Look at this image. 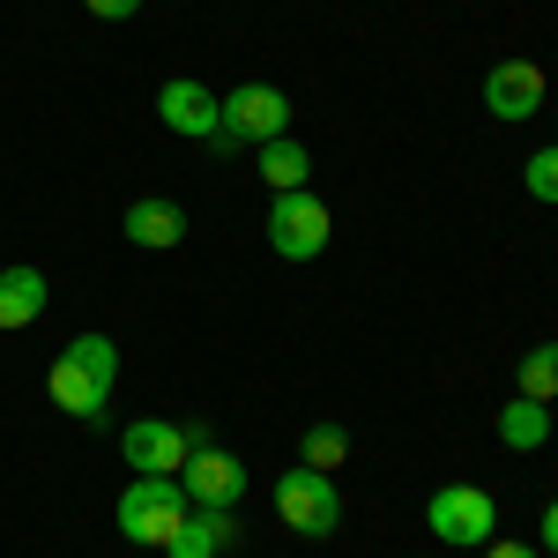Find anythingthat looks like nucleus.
Masks as SVG:
<instances>
[{"mask_svg":"<svg viewBox=\"0 0 558 558\" xmlns=\"http://www.w3.org/2000/svg\"><path fill=\"white\" fill-rule=\"evenodd\" d=\"M89 15H97V23H128L134 8H142V0H83Z\"/></svg>","mask_w":558,"mask_h":558,"instance_id":"6ab92c4d","label":"nucleus"},{"mask_svg":"<svg viewBox=\"0 0 558 558\" xmlns=\"http://www.w3.org/2000/svg\"><path fill=\"white\" fill-rule=\"evenodd\" d=\"M216 112H223V97H216L209 83H194V75H179V83L157 89V120H165L172 134H186V142H209Z\"/></svg>","mask_w":558,"mask_h":558,"instance_id":"1a4fd4ad","label":"nucleus"},{"mask_svg":"<svg viewBox=\"0 0 558 558\" xmlns=\"http://www.w3.org/2000/svg\"><path fill=\"white\" fill-rule=\"evenodd\" d=\"M484 105H492V120H536V105H544V68H536V60H499V68L484 75Z\"/></svg>","mask_w":558,"mask_h":558,"instance_id":"9d476101","label":"nucleus"},{"mask_svg":"<svg viewBox=\"0 0 558 558\" xmlns=\"http://www.w3.org/2000/svg\"><path fill=\"white\" fill-rule=\"evenodd\" d=\"M305 172H313V157H305V142L291 134H276V142H260V179L276 186V194H299Z\"/></svg>","mask_w":558,"mask_h":558,"instance_id":"2eb2a0df","label":"nucleus"},{"mask_svg":"<svg viewBox=\"0 0 558 558\" xmlns=\"http://www.w3.org/2000/svg\"><path fill=\"white\" fill-rule=\"evenodd\" d=\"M120 231H128V246H142V254H172L179 239H186V209L179 202H134L128 216H120Z\"/></svg>","mask_w":558,"mask_h":558,"instance_id":"f8f14e48","label":"nucleus"},{"mask_svg":"<svg viewBox=\"0 0 558 558\" xmlns=\"http://www.w3.org/2000/svg\"><path fill=\"white\" fill-rule=\"evenodd\" d=\"M536 544H544V551L558 558V499H551V507H544V521H536Z\"/></svg>","mask_w":558,"mask_h":558,"instance_id":"aec40b11","label":"nucleus"},{"mask_svg":"<svg viewBox=\"0 0 558 558\" xmlns=\"http://www.w3.org/2000/svg\"><path fill=\"white\" fill-rule=\"evenodd\" d=\"M186 514H194V507H186L179 476H134L128 492H120V536L142 544V551H165Z\"/></svg>","mask_w":558,"mask_h":558,"instance_id":"f03ea898","label":"nucleus"},{"mask_svg":"<svg viewBox=\"0 0 558 558\" xmlns=\"http://www.w3.org/2000/svg\"><path fill=\"white\" fill-rule=\"evenodd\" d=\"M521 186H529L536 202H551V209H558V142H551V149H536V157L521 165Z\"/></svg>","mask_w":558,"mask_h":558,"instance_id":"a211bd4d","label":"nucleus"},{"mask_svg":"<svg viewBox=\"0 0 558 558\" xmlns=\"http://www.w3.org/2000/svg\"><path fill=\"white\" fill-rule=\"evenodd\" d=\"M120 454L134 462V476H179L186 470V425H165V417H134L128 432H120Z\"/></svg>","mask_w":558,"mask_h":558,"instance_id":"6e6552de","label":"nucleus"},{"mask_svg":"<svg viewBox=\"0 0 558 558\" xmlns=\"http://www.w3.org/2000/svg\"><path fill=\"white\" fill-rule=\"evenodd\" d=\"M179 492H186V507H239L246 499V462L239 454H223V447H202V454H186V470H179Z\"/></svg>","mask_w":558,"mask_h":558,"instance_id":"0eeeda50","label":"nucleus"},{"mask_svg":"<svg viewBox=\"0 0 558 558\" xmlns=\"http://www.w3.org/2000/svg\"><path fill=\"white\" fill-rule=\"evenodd\" d=\"M514 387L529 395V402H558V343H536L529 357H521Z\"/></svg>","mask_w":558,"mask_h":558,"instance_id":"dca6fc26","label":"nucleus"},{"mask_svg":"<svg viewBox=\"0 0 558 558\" xmlns=\"http://www.w3.org/2000/svg\"><path fill=\"white\" fill-rule=\"evenodd\" d=\"M52 402L68 410V417H83V425H105V402H112V387H120V343L112 336H75V343L60 350V365H52Z\"/></svg>","mask_w":558,"mask_h":558,"instance_id":"f257e3e1","label":"nucleus"},{"mask_svg":"<svg viewBox=\"0 0 558 558\" xmlns=\"http://www.w3.org/2000/svg\"><path fill=\"white\" fill-rule=\"evenodd\" d=\"M276 514L283 529H299V536H336V521H343V492H336V476L320 470H283L276 476Z\"/></svg>","mask_w":558,"mask_h":558,"instance_id":"39448f33","label":"nucleus"},{"mask_svg":"<svg viewBox=\"0 0 558 558\" xmlns=\"http://www.w3.org/2000/svg\"><path fill=\"white\" fill-rule=\"evenodd\" d=\"M328 231H336V216H328V202L320 194H276L268 202V246L283 260H313L320 246H328Z\"/></svg>","mask_w":558,"mask_h":558,"instance_id":"423d86ee","label":"nucleus"},{"mask_svg":"<svg viewBox=\"0 0 558 558\" xmlns=\"http://www.w3.org/2000/svg\"><path fill=\"white\" fill-rule=\"evenodd\" d=\"M231 544H239V507H194V514L179 521V536L172 544H165V551L172 558H223L231 551Z\"/></svg>","mask_w":558,"mask_h":558,"instance_id":"9b49d317","label":"nucleus"},{"mask_svg":"<svg viewBox=\"0 0 558 558\" xmlns=\"http://www.w3.org/2000/svg\"><path fill=\"white\" fill-rule=\"evenodd\" d=\"M276 134H291V97L276 83H239L223 97V112H216V134L209 149H239V142H276Z\"/></svg>","mask_w":558,"mask_h":558,"instance_id":"7ed1b4c3","label":"nucleus"},{"mask_svg":"<svg viewBox=\"0 0 558 558\" xmlns=\"http://www.w3.org/2000/svg\"><path fill=\"white\" fill-rule=\"evenodd\" d=\"M551 112H558V105H551Z\"/></svg>","mask_w":558,"mask_h":558,"instance_id":"4be33fe9","label":"nucleus"},{"mask_svg":"<svg viewBox=\"0 0 558 558\" xmlns=\"http://www.w3.org/2000/svg\"><path fill=\"white\" fill-rule=\"evenodd\" d=\"M343 454H350V432L343 425H313L299 439V462H305V470H320V476H336V462H343Z\"/></svg>","mask_w":558,"mask_h":558,"instance_id":"f3484780","label":"nucleus"},{"mask_svg":"<svg viewBox=\"0 0 558 558\" xmlns=\"http://www.w3.org/2000/svg\"><path fill=\"white\" fill-rule=\"evenodd\" d=\"M499 439H507L514 454H536V447L551 439V402H529V395H514V402L499 410Z\"/></svg>","mask_w":558,"mask_h":558,"instance_id":"4468645a","label":"nucleus"},{"mask_svg":"<svg viewBox=\"0 0 558 558\" xmlns=\"http://www.w3.org/2000/svg\"><path fill=\"white\" fill-rule=\"evenodd\" d=\"M45 291L52 283H45L38 268H0V328H31L45 313Z\"/></svg>","mask_w":558,"mask_h":558,"instance_id":"ddd939ff","label":"nucleus"},{"mask_svg":"<svg viewBox=\"0 0 558 558\" xmlns=\"http://www.w3.org/2000/svg\"><path fill=\"white\" fill-rule=\"evenodd\" d=\"M484 558H536V544H499V536H492V544H484Z\"/></svg>","mask_w":558,"mask_h":558,"instance_id":"412c9836","label":"nucleus"},{"mask_svg":"<svg viewBox=\"0 0 558 558\" xmlns=\"http://www.w3.org/2000/svg\"><path fill=\"white\" fill-rule=\"evenodd\" d=\"M432 536L439 544H454V551H476V544H492L499 536V499L492 492H476V484H447V492H432Z\"/></svg>","mask_w":558,"mask_h":558,"instance_id":"20e7f679","label":"nucleus"}]
</instances>
